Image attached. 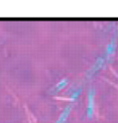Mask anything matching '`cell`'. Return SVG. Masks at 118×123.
I'll return each mask as SVG.
<instances>
[{
    "label": "cell",
    "mask_w": 118,
    "mask_h": 123,
    "mask_svg": "<svg viewBox=\"0 0 118 123\" xmlns=\"http://www.w3.org/2000/svg\"><path fill=\"white\" fill-rule=\"evenodd\" d=\"M95 94L96 91L95 89H90L88 92V105H87V117L90 119L93 117L94 114V105H95Z\"/></svg>",
    "instance_id": "1"
},
{
    "label": "cell",
    "mask_w": 118,
    "mask_h": 123,
    "mask_svg": "<svg viewBox=\"0 0 118 123\" xmlns=\"http://www.w3.org/2000/svg\"><path fill=\"white\" fill-rule=\"evenodd\" d=\"M71 108H72V105H67L66 107L65 108V110L62 111L61 115L59 116L58 119L57 120L56 123H65L66 122V121L67 120V118H68L69 115H70V113L71 112Z\"/></svg>",
    "instance_id": "2"
},
{
    "label": "cell",
    "mask_w": 118,
    "mask_h": 123,
    "mask_svg": "<svg viewBox=\"0 0 118 123\" xmlns=\"http://www.w3.org/2000/svg\"><path fill=\"white\" fill-rule=\"evenodd\" d=\"M104 62V57H99L97 59V60L96 61V63L93 64V66H92V68L90 69V75H92V74H94L96 72H97L99 70V68L102 67Z\"/></svg>",
    "instance_id": "3"
},
{
    "label": "cell",
    "mask_w": 118,
    "mask_h": 123,
    "mask_svg": "<svg viewBox=\"0 0 118 123\" xmlns=\"http://www.w3.org/2000/svg\"><path fill=\"white\" fill-rule=\"evenodd\" d=\"M116 49V42H115V39H112V41L108 43L107 46V50H106V55H109L111 54H112L114 52V51Z\"/></svg>",
    "instance_id": "4"
},
{
    "label": "cell",
    "mask_w": 118,
    "mask_h": 123,
    "mask_svg": "<svg viewBox=\"0 0 118 123\" xmlns=\"http://www.w3.org/2000/svg\"><path fill=\"white\" fill-rule=\"evenodd\" d=\"M68 84V80L66 78H63L62 80H61L56 85V91L58 92L60 90H62V89H64Z\"/></svg>",
    "instance_id": "5"
},
{
    "label": "cell",
    "mask_w": 118,
    "mask_h": 123,
    "mask_svg": "<svg viewBox=\"0 0 118 123\" xmlns=\"http://www.w3.org/2000/svg\"><path fill=\"white\" fill-rule=\"evenodd\" d=\"M81 92H82V88H78L77 90L74 91V92H73L72 94H71V96H70V101H75V100L78 97V96L80 95Z\"/></svg>",
    "instance_id": "6"
}]
</instances>
